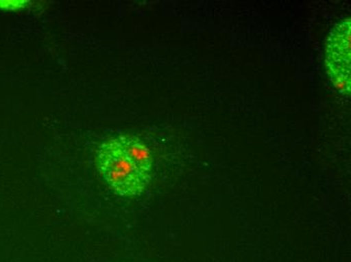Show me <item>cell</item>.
Returning <instances> with one entry per match:
<instances>
[{"label":"cell","instance_id":"cell-1","mask_svg":"<svg viewBox=\"0 0 351 262\" xmlns=\"http://www.w3.org/2000/svg\"><path fill=\"white\" fill-rule=\"evenodd\" d=\"M97 167L107 185L123 197L140 195L151 181L125 157L117 137L109 138L98 148Z\"/></svg>","mask_w":351,"mask_h":262},{"label":"cell","instance_id":"cell-2","mask_svg":"<svg viewBox=\"0 0 351 262\" xmlns=\"http://www.w3.org/2000/svg\"><path fill=\"white\" fill-rule=\"evenodd\" d=\"M350 18L344 19L333 27L326 40L327 73L332 81L334 87L340 93L350 96Z\"/></svg>","mask_w":351,"mask_h":262},{"label":"cell","instance_id":"cell-3","mask_svg":"<svg viewBox=\"0 0 351 262\" xmlns=\"http://www.w3.org/2000/svg\"><path fill=\"white\" fill-rule=\"evenodd\" d=\"M117 142L125 157L132 161V165L145 176L152 178L153 159L149 148L141 142L136 136L123 134L117 137Z\"/></svg>","mask_w":351,"mask_h":262},{"label":"cell","instance_id":"cell-4","mask_svg":"<svg viewBox=\"0 0 351 262\" xmlns=\"http://www.w3.org/2000/svg\"><path fill=\"white\" fill-rule=\"evenodd\" d=\"M31 5V2L21 0V1H0V10H19Z\"/></svg>","mask_w":351,"mask_h":262}]
</instances>
